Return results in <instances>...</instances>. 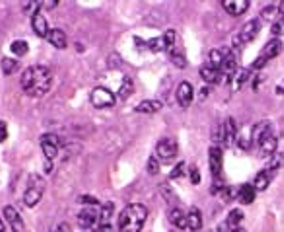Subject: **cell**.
<instances>
[{
  "instance_id": "1",
  "label": "cell",
  "mask_w": 284,
  "mask_h": 232,
  "mask_svg": "<svg viewBox=\"0 0 284 232\" xmlns=\"http://www.w3.org/2000/svg\"><path fill=\"white\" fill-rule=\"evenodd\" d=\"M51 86H53V72L43 65H34L22 74V90L32 98H41L49 94Z\"/></svg>"
},
{
  "instance_id": "2",
  "label": "cell",
  "mask_w": 284,
  "mask_h": 232,
  "mask_svg": "<svg viewBox=\"0 0 284 232\" xmlns=\"http://www.w3.org/2000/svg\"><path fill=\"white\" fill-rule=\"evenodd\" d=\"M253 144L257 146L259 154L261 156H274L276 154V144H278V139H276V131L270 121H261L253 127Z\"/></svg>"
},
{
  "instance_id": "3",
  "label": "cell",
  "mask_w": 284,
  "mask_h": 232,
  "mask_svg": "<svg viewBox=\"0 0 284 232\" xmlns=\"http://www.w3.org/2000/svg\"><path fill=\"white\" fill-rule=\"evenodd\" d=\"M148 218V209L140 203H132L119 216V232H140Z\"/></svg>"
},
{
  "instance_id": "4",
  "label": "cell",
  "mask_w": 284,
  "mask_h": 232,
  "mask_svg": "<svg viewBox=\"0 0 284 232\" xmlns=\"http://www.w3.org/2000/svg\"><path fill=\"white\" fill-rule=\"evenodd\" d=\"M102 211H98V207H84L78 214V224L82 232H98L102 228V220H100Z\"/></svg>"
},
{
  "instance_id": "5",
  "label": "cell",
  "mask_w": 284,
  "mask_h": 232,
  "mask_svg": "<svg viewBox=\"0 0 284 232\" xmlns=\"http://www.w3.org/2000/svg\"><path fill=\"white\" fill-rule=\"evenodd\" d=\"M43 193H45V179L41 176H32L30 183H28V189L24 193V203L28 207H36L37 203L41 201Z\"/></svg>"
},
{
  "instance_id": "6",
  "label": "cell",
  "mask_w": 284,
  "mask_h": 232,
  "mask_svg": "<svg viewBox=\"0 0 284 232\" xmlns=\"http://www.w3.org/2000/svg\"><path fill=\"white\" fill-rule=\"evenodd\" d=\"M90 100H92V104H94V106L100 107V109L115 106V94H113L111 90L104 88V86H98V88L92 90Z\"/></svg>"
},
{
  "instance_id": "7",
  "label": "cell",
  "mask_w": 284,
  "mask_h": 232,
  "mask_svg": "<svg viewBox=\"0 0 284 232\" xmlns=\"http://www.w3.org/2000/svg\"><path fill=\"white\" fill-rule=\"evenodd\" d=\"M259 32H261V20H249L248 24L244 26V30H242V34L236 37V45L238 47H242L244 43H249V41H253L255 37L259 36Z\"/></svg>"
},
{
  "instance_id": "8",
  "label": "cell",
  "mask_w": 284,
  "mask_h": 232,
  "mask_svg": "<svg viewBox=\"0 0 284 232\" xmlns=\"http://www.w3.org/2000/svg\"><path fill=\"white\" fill-rule=\"evenodd\" d=\"M179 152V146H178V141L176 139H172V137H166V139H162L158 146H156V154H158V158L162 160H172V158H176Z\"/></svg>"
},
{
  "instance_id": "9",
  "label": "cell",
  "mask_w": 284,
  "mask_h": 232,
  "mask_svg": "<svg viewBox=\"0 0 284 232\" xmlns=\"http://www.w3.org/2000/svg\"><path fill=\"white\" fill-rule=\"evenodd\" d=\"M41 148H43L47 160H54L58 156V148H60L58 137L56 135H43L41 137Z\"/></svg>"
},
{
  "instance_id": "10",
  "label": "cell",
  "mask_w": 284,
  "mask_h": 232,
  "mask_svg": "<svg viewBox=\"0 0 284 232\" xmlns=\"http://www.w3.org/2000/svg\"><path fill=\"white\" fill-rule=\"evenodd\" d=\"M208 164H210V172L214 178H222V168H224V152L220 146H212L208 152Z\"/></svg>"
},
{
  "instance_id": "11",
  "label": "cell",
  "mask_w": 284,
  "mask_h": 232,
  "mask_svg": "<svg viewBox=\"0 0 284 232\" xmlns=\"http://www.w3.org/2000/svg\"><path fill=\"white\" fill-rule=\"evenodd\" d=\"M195 100V90H193V84L191 82H181L178 86V102L181 107H189Z\"/></svg>"
},
{
  "instance_id": "12",
  "label": "cell",
  "mask_w": 284,
  "mask_h": 232,
  "mask_svg": "<svg viewBox=\"0 0 284 232\" xmlns=\"http://www.w3.org/2000/svg\"><path fill=\"white\" fill-rule=\"evenodd\" d=\"M4 216H6V222L10 224V228L14 232L24 230V220H22V214L14 209V207H4Z\"/></svg>"
},
{
  "instance_id": "13",
  "label": "cell",
  "mask_w": 284,
  "mask_h": 232,
  "mask_svg": "<svg viewBox=\"0 0 284 232\" xmlns=\"http://www.w3.org/2000/svg\"><path fill=\"white\" fill-rule=\"evenodd\" d=\"M222 6L226 8V12L232 16H242L244 12L249 10V2L248 0H224Z\"/></svg>"
},
{
  "instance_id": "14",
  "label": "cell",
  "mask_w": 284,
  "mask_h": 232,
  "mask_svg": "<svg viewBox=\"0 0 284 232\" xmlns=\"http://www.w3.org/2000/svg\"><path fill=\"white\" fill-rule=\"evenodd\" d=\"M224 146H232V144L236 143V139H238V125H236V119H232L228 117L224 123Z\"/></svg>"
},
{
  "instance_id": "15",
  "label": "cell",
  "mask_w": 284,
  "mask_h": 232,
  "mask_svg": "<svg viewBox=\"0 0 284 232\" xmlns=\"http://www.w3.org/2000/svg\"><path fill=\"white\" fill-rule=\"evenodd\" d=\"M32 26H34V32H36V36L39 37H47L49 36V24H47V20L45 16L41 14V12H36L34 14V18H32Z\"/></svg>"
},
{
  "instance_id": "16",
  "label": "cell",
  "mask_w": 284,
  "mask_h": 232,
  "mask_svg": "<svg viewBox=\"0 0 284 232\" xmlns=\"http://www.w3.org/2000/svg\"><path fill=\"white\" fill-rule=\"evenodd\" d=\"M280 53H282V41H280V39H270V41L265 45V49H263L261 57H263L266 63H268L270 59L278 57Z\"/></svg>"
},
{
  "instance_id": "17",
  "label": "cell",
  "mask_w": 284,
  "mask_h": 232,
  "mask_svg": "<svg viewBox=\"0 0 284 232\" xmlns=\"http://www.w3.org/2000/svg\"><path fill=\"white\" fill-rule=\"evenodd\" d=\"M200 76L206 84H218L222 80V71L214 69L212 65H206V67H200Z\"/></svg>"
},
{
  "instance_id": "18",
  "label": "cell",
  "mask_w": 284,
  "mask_h": 232,
  "mask_svg": "<svg viewBox=\"0 0 284 232\" xmlns=\"http://www.w3.org/2000/svg\"><path fill=\"white\" fill-rule=\"evenodd\" d=\"M47 39H49V43H51L53 47H56V49H66V45H68L66 34H64L62 30H51Z\"/></svg>"
},
{
  "instance_id": "19",
  "label": "cell",
  "mask_w": 284,
  "mask_h": 232,
  "mask_svg": "<svg viewBox=\"0 0 284 232\" xmlns=\"http://www.w3.org/2000/svg\"><path fill=\"white\" fill-rule=\"evenodd\" d=\"M272 176H274V172L272 170H263V172H259L257 174V178H255V181H253V187L257 189V191H265L266 187L270 185V179H272Z\"/></svg>"
},
{
  "instance_id": "20",
  "label": "cell",
  "mask_w": 284,
  "mask_h": 232,
  "mask_svg": "<svg viewBox=\"0 0 284 232\" xmlns=\"http://www.w3.org/2000/svg\"><path fill=\"white\" fill-rule=\"evenodd\" d=\"M170 220L179 230H187L189 228V224H187V213H183L181 209H172L170 211Z\"/></svg>"
},
{
  "instance_id": "21",
  "label": "cell",
  "mask_w": 284,
  "mask_h": 232,
  "mask_svg": "<svg viewBox=\"0 0 284 232\" xmlns=\"http://www.w3.org/2000/svg\"><path fill=\"white\" fill-rule=\"evenodd\" d=\"M236 144H238L240 148H244V150H249V148H251V144H253V129L244 127V129L238 133Z\"/></svg>"
},
{
  "instance_id": "22",
  "label": "cell",
  "mask_w": 284,
  "mask_h": 232,
  "mask_svg": "<svg viewBox=\"0 0 284 232\" xmlns=\"http://www.w3.org/2000/svg\"><path fill=\"white\" fill-rule=\"evenodd\" d=\"M255 187L253 185H249V183H246V185H242L240 189H238V199H240V203H244V205H251L253 201H255Z\"/></svg>"
},
{
  "instance_id": "23",
  "label": "cell",
  "mask_w": 284,
  "mask_h": 232,
  "mask_svg": "<svg viewBox=\"0 0 284 232\" xmlns=\"http://www.w3.org/2000/svg\"><path fill=\"white\" fill-rule=\"evenodd\" d=\"M187 224H189V230L200 232V228H202V214H200L198 209L193 207L189 211V214H187Z\"/></svg>"
},
{
  "instance_id": "24",
  "label": "cell",
  "mask_w": 284,
  "mask_h": 232,
  "mask_svg": "<svg viewBox=\"0 0 284 232\" xmlns=\"http://www.w3.org/2000/svg\"><path fill=\"white\" fill-rule=\"evenodd\" d=\"M242 220H244V213L240 211V209H236V211H232L228 214V218H226V222L220 226V228H230V230H236V228H242L240 224H242Z\"/></svg>"
},
{
  "instance_id": "25",
  "label": "cell",
  "mask_w": 284,
  "mask_h": 232,
  "mask_svg": "<svg viewBox=\"0 0 284 232\" xmlns=\"http://www.w3.org/2000/svg\"><path fill=\"white\" fill-rule=\"evenodd\" d=\"M230 55H232L230 49H212L210 51V65H212L214 69H220Z\"/></svg>"
},
{
  "instance_id": "26",
  "label": "cell",
  "mask_w": 284,
  "mask_h": 232,
  "mask_svg": "<svg viewBox=\"0 0 284 232\" xmlns=\"http://www.w3.org/2000/svg\"><path fill=\"white\" fill-rule=\"evenodd\" d=\"M162 109V102L158 100H144L136 106V111L138 113H158Z\"/></svg>"
},
{
  "instance_id": "27",
  "label": "cell",
  "mask_w": 284,
  "mask_h": 232,
  "mask_svg": "<svg viewBox=\"0 0 284 232\" xmlns=\"http://www.w3.org/2000/svg\"><path fill=\"white\" fill-rule=\"evenodd\" d=\"M0 67H2V72H4L6 76H10V74H14V72L18 71L20 63L16 59H12V57H4L2 63H0Z\"/></svg>"
},
{
  "instance_id": "28",
  "label": "cell",
  "mask_w": 284,
  "mask_h": 232,
  "mask_svg": "<svg viewBox=\"0 0 284 232\" xmlns=\"http://www.w3.org/2000/svg\"><path fill=\"white\" fill-rule=\"evenodd\" d=\"M113 209L115 205L113 203H106L102 207V214H100V220H102V228L104 226H111V216H113Z\"/></svg>"
},
{
  "instance_id": "29",
  "label": "cell",
  "mask_w": 284,
  "mask_h": 232,
  "mask_svg": "<svg viewBox=\"0 0 284 232\" xmlns=\"http://www.w3.org/2000/svg\"><path fill=\"white\" fill-rule=\"evenodd\" d=\"M249 76H251V72H249L248 69H242V71L236 72V76H234V78H236V80H234V88L236 90L242 88V86L249 80Z\"/></svg>"
},
{
  "instance_id": "30",
  "label": "cell",
  "mask_w": 284,
  "mask_h": 232,
  "mask_svg": "<svg viewBox=\"0 0 284 232\" xmlns=\"http://www.w3.org/2000/svg\"><path fill=\"white\" fill-rule=\"evenodd\" d=\"M30 51V45H28V41H24V39H18V41H14L12 43V53L18 55V57H24V55H28Z\"/></svg>"
},
{
  "instance_id": "31",
  "label": "cell",
  "mask_w": 284,
  "mask_h": 232,
  "mask_svg": "<svg viewBox=\"0 0 284 232\" xmlns=\"http://www.w3.org/2000/svg\"><path fill=\"white\" fill-rule=\"evenodd\" d=\"M278 168H284V152H276L268 164V170H272V172H276Z\"/></svg>"
},
{
  "instance_id": "32",
  "label": "cell",
  "mask_w": 284,
  "mask_h": 232,
  "mask_svg": "<svg viewBox=\"0 0 284 232\" xmlns=\"http://www.w3.org/2000/svg\"><path fill=\"white\" fill-rule=\"evenodd\" d=\"M146 47L158 53V51H164V49H166V41H164V37H154V39H150V41L146 43Z\"/></svg>"
},
{
  "instance_id": "33",
  "label": "cell",
  "mask_w": 284,
  "mask_h": 232,
  "mask_svg": "<svg viewBox=\"0 0 284 232\" xmlns=\"http://www.w3.org/2000/svg\"><path fill=\"white\" fill-rule=\"evenodd\" d=\"M170 57H172V63H174L176 67H179V69H185V67H187V59L179 53V51H176V49L170 51Z\"/></svg>"
},
{
  "instance_id": "34",
  "label": "cell",
  "mask_w": 284,
  "mask_h": 232,
  "mask_svg": "<svg viewBox=\"0 0 284 232\" xmlns=\"http://www.w3.org/2000/svg\"><path fill=\"white\" fill-rule=\"evenodd\" d=\"M130 94H132V80H130V78H124L123 86L119 90V98H121V100H126Z\"/></svg>"
},
{
  "instance_id": "35",
  "label": "cell",
  "mask_w": 284,
  "mask_h": 232,
  "mask_svg": "<svg viewBox=\"0 0 284 232\" xmlns=\"http://www.w3.org/2000/svg\"><path fill=\"white\" fill-rule=\"evenodd\" d=\"M176 32L174 30H168L166 32V36H164V41H166V49L168 51H174L176 49Z\"/></svg>"
},
{
  "instance_id": "36",
  "label": "cell",
  "mask_w": 284,
  "mask_h": 232,
  "mask_svg": "<svg viewBox=\"0 0 284 232\" xmlns=\"http://www.w3.org/2000/svg\"><path fill=\"white\" fill-rule=\"evenodd\" d=\"M160 172V162L156 156H152L150 160H148V174H152V176H156Z\"/></svg>"
},
{
  "instance_id": "37",
  "label": "cell",
  "mask_w": 284,
  "mask_h": 232,
  "mask_svg": "<svg viewBox=\"0 0 284 232\" xmlns=\"http://www.w3.org/2000/svg\"><path fill=\"white\" fill-rule=\"evenodd\" d=\"M80 203H82V205H88V207H98V205H100V201H98L96 197H90V195L80 197Z\"/></svg>"
},
{
  "instance_id": "38",
  "label": "cell",
  "mask_w": 284,
  "mask_h": 232,
  "mask_svg": "<svg viewBox=\"0 0 284 232\" xmlns=\"http://www.w3.org/2000/svg\"><path fill=\"white\" fill-rule=\"evenodd\" d=\"M185 170H187V166H185V164L181 162V164H178V166H176V170L172 172V176H170V178H172V179H178V178H181V176L185 174Z\"/></svg>"
},
{
  "instance_id": "39",
  "label": "cell",
  "mask_w": 284,
  "mask_h": 232,
  "mask_svg": "<svg viewBox=\"0 0 284 232\" xmlns=\"http://www.w3.org/2000/svg\"><path fill=\"white\" fill-rule=\"evenodd\" d=\"M162 193L168 197V201H178V195L174 189H170V185H162Z\"/></svg>"
},
{
  "instance_id": "40",
  "label": "cell",
  "mask_w": 284,
  "mask_h": 232,
  "mask_svg": "<svg viewBox=\"0 0 284 232\" xmlns=\"http://www.w3.org/2000/svg\"><path fill=\"white\" fill-rule=\"evenodd\" d=\"M272 34H274V36H282L284 34V20L274 22V26H272Z\"/></svg>"
},
{
  "instance_id": "41",
  "label": "cell",
  "mask_w": 284,
  "mask_h": 232,
  "mask_svg": "<svg viewBox=\"0 0 284 232\" xmlns=\"http://www.w3.org/2000/svg\"><path fill=\"white\" fill-rule=\"evenodd\" d=\"M261 14H263V18L265 20H270L274 14H276V8H274V6H266V8H263V12H261Z\"/></svg>"
},
{
  "instance_id": "42",
  "label": "cell",
  "mask_w": 284,
  "mask_h": 232,
  "mask_svg": "<svg viewBox=\"0 0 284 232\" xmlns=\"http://www.w3.org/2000/svg\"><path fill=\"white\" fill-rule=\"evenodd\" d=\"M189 170H191V181H193V183H200V174H198V168H196V166H191V168H189Z\"/></svg>"
},
{
  "instance_id": "43",
  "label": "cell",
  "mask_w": 284,
  "mask_h": 232,
  "mask_svg": "<svg viewBox=\"0 0 284 232\" xmlns=\"http://www.w3.org/2000/svg\"><path fill=\"white\" fill-rule=\"evenodd\" d=\"M8 137V127H6V121H0V143H4Z\"/></svg>"
},
{
  "instance_id": "44",
  "label": "cell",
  "mask_w": 284,
  "mask_h": 232,
  "mask_svg": "<svg viewBox=\"0 0 284 232\" xmlns=\"http://www.w3.org/2000/svg\"><path fill=\"white\" fill-rule=\"evenodd\" d=\"M53 232H72V228L66 224V222H60V224H58V226H56Z\"/></svg>"
},
{
  "instance_id": "45",
  "label": "cell",
  "mask_w": 284,
  "mask_h": 232,
  "mask_svg": "<svg viewBox=\"0 0 284 232\" xmlns=\"http://www.w3.org/2000/svg\"><path fill=\"white\" fill-rule=\"evenodd\" d=\"M276 94H278V96H284V80H280V82L276 84Z\"/></svg>"
},
{
  "instance_id": "46",
  "label": "cell",
  "mask_w": 284,
  "mask_h": 232,
  "mask_svg": "<svg viewBox=\"0 0 284 232\" xmlns=\"http://www.w3.org/2000/svg\"><path fill=\"white\" fill-rule=\"evenodd\" d=\"M208 86H204V88H200V94H198V98H200V100H204V98H206V96H208Z\"/></svg>"
},
{
  "instance_id": "47",
  "label": "cell",
  "mask_w": 284,
  "mask_h": 232,
  "mask_svg": "<svg viewBox=\"0 0 284 232\" xmlns=\"http://www.w3.org/2000/svg\"><path fill=\"white\" fill-rule=\"evenodd\" d=\"M58 2L56 0H51V2H41V6H45V8H54Z\"/></svg>"
},
{
  "instance_id": "48",
  "label": "cell",
  "mask_w": 284,
  "mask_h": 232,
  "mask_svg": "<svg viewBox=\"0 0 284 232\" xmlns=\"http://www.w3.org/2000/svg\"><path fill=\"white\" fill-rule=\"evenodd\" d=\"M45 172H47V174L53 172V164H51V160H47V164H45Z\"/></svg>"
},
{
  "instance_id": "49",
  "label": "cell",
  "mask_w": 284,
  "mask_h": 232,
  "mask_svg": "<svg viewBox=\"0 0 284 232\" xmlns=\"http://www.w3.org/2000/svg\"><path fill=\"white\" fill-rule=\"evenodd\" d=\"M100 232H113L111 226H104V228H100Z\"/></svg>"
},
{
  "instance_id": "50",
  "label": "cell",
  "mask_w": 284,
  "mask_h": 232,
  "mask_svg": "<svg viewBox=\"0 0 284 232\" xmlns=\"http://www.w3.org/2000/svg\"><path fill=\"white\" fill-rule=\"evenodd\" d=\"M278 10H280V12H282V14H284V0H282V2H280V4H278Z\"/></svg>"
},
{
  "instance_id": "51",
  "label": "cell",
  "mask_w": 284,
  "mask_h": 232,
  "mask_svg": "<svg viewBox=\"0 0 284 232\" xmlns=\"http://www.w3.org/2000/svg\"><path fill=\"white\" fill-rule=\"evenodd\" d=\"M230 232H248L246 228H236V230H230Z\"/></svg>"
},
{
  "instance_id": "52",
  "label": "cell",
  "mask_w": 284,
  "mask_h": 232,
  "mask_svg": "<svg viewBox=\"0 0 284 232\" xmlns=\"http://www.w3.org/2000/svg\"><path fill=\"white\" fill-rule=\"evenodd\" d=\"M0 232H4V222L0 220Z\"/></svg>"
}]
</instances>
